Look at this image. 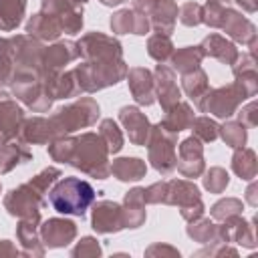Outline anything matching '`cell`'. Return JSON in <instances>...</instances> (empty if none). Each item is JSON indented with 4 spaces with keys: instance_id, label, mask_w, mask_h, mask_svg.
Segmentation results:
<instances>
[{
    "instance_id": "cell-1",
    "label": "cell",
    "mask_w": 258,
    "mask_h": 258,
    "mask_svg": "<svg viewBox=\"0 0 258 258\" xmlns=\"http://www.w3.org/2000/svg\"><path fill=\"white\" fill-rule=\"evenodd\" d=\"M97 191L93 185L79 177H62L52 183L48 189V202L50 206L64 216H77L83 218L87 214V208L95 202Z\"/></svg>"
},
{
    "instance_id": "cell-2",
    "label": "cell",
    "mask_w": 258,
    "mask_h": 258,
    "mask_svg": "<svg viewBox=\"0 0 258 258\" xmlns=\"http://www.w3.org/2000/svg\"><path fill=\"white\" fill-rule=\"evenodd\" d=\"M69 165L81 169L83 173L95 179H107L111 175V163H109V149L103 137L93 131L75 137V151Z\"/></svg>"
},
{
    "instance_id": "cell-3",
    "label": "cell",
    "mask_w": 258,
    "mask_h": 258,
    "mask_svg": "<svg viewBox=\"0 0 258 258\" xmlns=\"http://www.w3.org/2000/svg\"><path fill=\"white\" fill-rule=\"evenodd\" d=\"M129 67L123 58H107V60H83L73 69V75L79 83L81 93H97L111 85H117L125 79Z\"/></svg>"
},
{
    "instance_id": "cell-4",
    "label": "cell",
    "mask_w": 258,
    "mask_h": 258,
    "mask_svg": "<svg viewBox=\"0 0 258 258\" xmlns=\"http://www.w3.org/2000/svg\"><path fill=\"white\" fill-rule=\"evenodd\" d=\"M42 52H44V44L30 34H14V36L0 38V56L10 60V64L14 67V73H20V71L40 73Z\"/></svg>"
},
{
    "instance_id": "cell-5",
    "label": "cell",
    "mask_w": 258,
    "mask_h": 258,
    "mask_svg": "<svg viewBox=\"0 0 258 258\" xmlns=\"http://www.w3.org/2000/svg\"><path fill=\"white\" fill-rule=\"evenodd\" d=\"M50 125L56 133V137L60 135H71L79 129L91 127L97 123L99 119V105L93 97H79L77 101L60 107L56 113H52L50 117Z\"/></svg>"
},
{
    "instance_id": "cell-6",
    "label": "cell",
    "mask_w": 258,
    "mask_h": 258,
    "mask_svg": "<svg viewBox=\"0 0 258 258\" xmlns=\"http://www.w3.org/2000/svg\"><path fill=\"white\" fill-rule=\"evenodd\" d=\"M175 145H177V133L165 131L159 123L151 125V131H149V137L145 141V147H147L149 163L157 173L169 175V173L175 171V161H177Z\"/></svg>"
},
{
    "instance_id": "cell-7",
    "label": "cell",
    "mask_w": 258,
    "mask_h": 258,
    "mask_svg": "<svg viewBox=\"0 0 258 258\" xmlns=\"http://www.w3.org/2000/svg\"><path fill=\"white\" fill-rule=\"evenodd\" d=\"M246 101L240 93V89L232 83L228 87H218V89H208L198 101H196V107L202 111V113H210L214 117H220V119H228L236 113L238 105Z\"/></svg>"
},
{
    "instance_id": "cell-8",
    "label": "cell",
    "mask_w": 258,
    "mask_h": 258,
    "mask_svg": "<svg viewBox=\"0 0 258 258\" xmlns=\"http://www.w3.org/2000/svg\"><path fill=\"white\" fill-rule=\"evenodd\" d=\"M42 204H44V194L38 191L30 181L12 187L4 196V210L14 218H28L40 214Z\"/></svg>"
},
{
    "instance_id": "cell-9",
    "label": "cell",
    "mask_w": 258,
    "mask_h": 258,
    "mask_svg": "<svg viewBox=\"0 0 258 258\" xmlns=\"http://www.w3.org/2000/svg\"><path fill=\"white\" fill-rule=\"evenodd\" d=\"M79 56L83 60H107V58H123V46L115 36L103 32H87L77 42Z\"/></svg>"
},
{
    "instance_id": "cell-10",
    "label": "cell",
    "mask_w": 258,
    "mask_h": 258,
    "mask_svg": "<svg viewBox=\"0 0 258 258\" xmlns=\"http://www.w3.org/2000/svg\"><path fill=\"white\" fill-rule=\"evenodd\" d=\"M177 161L175 167L183 177L196 179L206 171V161H204V145L198 137H187L177 145Z\"/></svg>"
},
{
    "instance_id": "cell-11",
    "label": "cell",
    "mask_w": 258,
    "mask_h": 258,
    "mask_svg": "<svg viewBox=\"0 0 258 258\" xmlns=\"http://www.w3.org/2000/svg\"><path fill=\"white\" fill-rule=\"evenodd\" d=\"M44 248H64L77 238V224L67 218H48L38 228Z\"/></svg>"
},
{
    "instance_id": "cell-12",
    "label": "cell",
    "mask_w": 258,
    "mask_h": 258,
    "mask_svg": "<svg viewBox=\"0 0 258 258\" xmlns=\"http://www.w3.org/2000/svg\"><path fill=\"white\" fill-rule=\"evenodd\" d=\"M153 85H155V99L159 101L163 111H167L171 105L181 101V89L177 87V77L171 67L159 62L153 71Z\"/></svg>"
},
{
    "instance_id": "cell-13",
    "label": "cell",
    "mask_w": 258,
    "mask_h": 258,
    "mask_svg": "<svg viewBox=\"0 0 258 258\" xmlns=\"http://www.w3.org/2000/svg\"><path fill=\"white\" fill-rule=\"evenodd\" d=\"M91 226L97 234H117L123 228V212L121 204L111 202V200H101L93 208L91 216Z\"/></svg>"
},
{
    "instance_id": "cell-14",
    "label": "cell",
    "mask_w": 258,
    "mask_h": 258,
    "mask_svg": "<svg viewBox=\"0 0 258 258\" xmlns=\"http://www.w3.org/2000/svg\"><path fill=\"white\" fill-rule=\"evenodd\" d=\"M24 109L12 99V95L0 87V133L6 139H14L20 133L24 121Z\"/></svg>"
},
{
    "instance_id": "cell-15",
    "label": "cell",
    "mask_w": 258,
    "mask_h": 258,
    "mask_svg": "<svg viewBox=\"0 0 258 258\" xmlns=\"http://www.w3.org/2000/svg\"><path fill=\"white\" fill-rule=\"evenodd\" d=\"M79 58V46L75 40H56L50 46H44L42 69L48 73H60L67 64Z\"/></svg>"
},
{
    "instance_id": "cell-16",
    "label": "cell",
    "mask_w": 258,
    "mask_h": 258,
    "mask_svg": "<svg viewBox=\"0 0 258 258\" xmlns=\"http://www.w3.org/2000/svg\"><path fill=\"white\" fill-rule=\"evenodd\" d=\"M129 91L137 105L149 107L155 103V85H153V73L145 67H133L125 75Z\"/></svg>"
},
{
    "instance_id": "cell-17",
    "label": "cell",
    "mask_w": 258,
    "mask_h": 258,
    "mask_svg": "<svg viewBox=\"0 0 258 258\" xmlns=\"http://www.w3.org/2000/svg\"><path fill=\"white\" fill-rule=\"evenodd\" d=\"M38 228H40V214L20 218V222L16 226V238L20 242L22 256H44L46 248L40 240Z\"/></svg>"
},
{
    "instance_id": "cell-18",
    "label": "cell",
    "mask_w": 258,
    "mask_h": 258,
    "mask_svg": "<svg viewBox=\"0 0 258 258\" xmlns=\"http://www.w3.org/2000/svg\"><path fill=\"white\" fill-rule=\"evenodd\" d=\"M119 121L125 127V131L129 135V141L133 145H145V141L149 137V131H151V123L145 117V113H141L139 107H133V105L121 107L119 109Z\"/></svg>"
},
{
    "instance_id": "cell-19",
    "label": "cell",
    "mask_w": 258,
    "mask_h": 258,
    "mask_svg": "<svg viewBox=\"0 0 258 258\" xmlns=\"http://www.w3.org/2000/svg\"><path fill=\"white\" fill-rule=\"evenodd\" d=\"M109 24H111V30H113L115 34H139V36H143V34H147L149 28H151L147 14L137 12V10H133V8L117 10V12L111 16Z\"/></svg>"
},
{
    "instance_id": "cell-20",
    "label": "cell",
    "mask_w": 258,
    "mask_h": 258,
    "mask_svg": "<svg viewBox=\"0 0 258 258\" xmlns=\"http://www.w3.org/2000/svg\"><path fill=\"white\" fill-rule=\"evenodd\" d=\"M18 139L24 141L26 145H42V143H50L52 139H56V133H54L48 117L36 115V117L22 121Z\"/></svg>"
},
{
    "instance_id": "cell-21",
    "label": "cell",
    "mask_w": 258,
    "mask_h": 258,
    "mask_svg": "<svg viewBox=\"0 0 258 258\" xmlns=\"http://www.w3.org/2000/svg\"><path fill=\"white\" fill-rule=\"evenodd\" d=\"M222 30L230 38H234L236 42H242V44H248L250 40L256 38V26L242 12H238L234 8H228L224 24H222Z\"/></svg>"
},
{
    "instance_id": "cell-22",
    "label": "cell",
    "mask_w": 258,
    "mask_h": 258,
    "mask_svg": "<svg viewBox=\"0 0 258 258\" xmlns=\"http://www.w3.org/2000/svg\"><path fill=\"white\" fill-rule=\"evenodd\" d=\"M26 34L38 38L40 42H50V40H56L60 34H62V28L58 24V20L42 10H38L36 14H32L26 22Z\"/></svg>"
},
{
    "instance_id": "cell-23",
    "label": "cell",
    "mask_w": 258,
    "mask_h": 258,
    "mask_svg": "<svg viewBox=\"0 0 258 258\" xmlns=\"http://www.w3.org/2000/svg\"><path fill=\"white\" fill-rule=\"evenodd\" d=\"M149 26L159 34H171L177 20V4L175 0H157V4L147 14Z\"/></svg>"
},
{
    "instance_id": "cell-24",
    "label": "cell",
    "mask_w": 258,
    "mask_h": 258,
    "mask_svg": "<svg viewBox=\"0 0 258 258\" xmlns=\"http://www.w3.org/2000/svg\"><path fill=\"white\" fill-rule=\"evenodd\" d=\"M202 50H204V56H212L224 64H234V60L238 58V48L234 42H230L226 36L222 34H208L204 40H202Z\"/></svg>"
},
{
    "instance_id": "cell-25",
    "label": "cell",
    "mask_w": 258,
    "mask_h": 258,
    "mask_svg": "<svg viewBox=\"0 0 258 258\" xmlns=\"http://www.w3.org/2000/svg\"><path fill=\"white\" fill-rule=\"evenodd\" d=\"M202 200L200 187L189 181V179H169L167 181V194H165V204L185 208L194 202Z\"/></svg>"
},
{
    "instance_id": "cell-26",
    "label": "cell",
    "mask_w": 258,
    "mask_h": 258,
    "mask_svg": "<svg viewBox=\"0 0 258 258\" xmlns=\"http://www.w3.org/2000/svg\"><path fill=\"white\" fill-rule=\"evenodd\" d=\"M163 119L159 121V125L169 131V133H181L185 129L191 127V121H194V109L189 103L185 101H177L175 105H171L167 111H163Z\"/></svg>"
},
{
    "instance_id": "cell-27",
    "label": "cell",
    "mask_w": 258,
    "mask_h": 258,
    "mask_svg": "<svg viewBox=\"0 0 258 258\" xmlns=\"http://www.w3.org/2000/svg\"><path fill=\"white\" fill-rule=\"evenodd\" d=\"M32 159V151L28 149V145L24 141H8L0 147V173H8L12 171L16 165L26 163Z\"/></svg>"
},
{
    "instance_id": "cell-28",
    "label": "cell",
    "mask_w": 258,
    "mask_h": 258,
    "mask_svg": "<svg viewBox=\"0 0 258 258\" xmlns=\"http://www.w3.org/2000/svg\"><path fill=\"white\" fill-rule=\"evenodd\" d=\"M147 173V163L139 157H119L111 163V175L119 181H139Z\"/></svg>"
},
{
    "instance_id": "cell-29",
    "label": "cell",
    "mask_w": 258,
    "mask_h": 258,
    "mask_svg": "<svg viewBox=\"0 0 258 258\" xmlns=\"http://www.w3.org/2000/svg\"><path fill=\"white\" fill-rule=\"evenodd\" d=\"M204 60V50L202 46H183V48H177L171 52L169 56V62H171V69L179 75L183 73H189L194 69H198Z\"/></svg>"
},
{
    "instance_id": "cell-30",
    "label": "cell",
    "mask_w": 258,
    "mask_h": 258,
    "mask_svg": "<svg viewBox=\"0 0 258 258\" xmlns=\"http://www.w3.org/2000/svg\"><path fill=\"white\" fill-rule=\"evenodd\" d=\"M232 169L244 181L254 179L256 171H258V161H256L254 149H250V147H236L234 155H232Z\"/></svg>"
},
{
    "instance_id": "cell-31",
    "label": "cell",
    "mask_w": 258,
    "mask_h": 258,
    "mask_svg": "<svg viewBox=\"0 0 258 258\" xmlns=\"http://www.w3.org/2000/svg\"><path fill=\"white\" fill-rule=\"evenodd\" d=\"M26 12V0H0V30L10 32L20 26Z\"/></svg>"
},
{
    "instance_id": "cell-32",
    "label": "cell",
    "mask_w": 258,
    "mask_h": 258,
    "mask_svg": "<svg viewBox=\"0 0 258 258\" xmlns=\"http://www.w3.org/2000/svg\"><path fill=\"white\" fill-rule=\"evenodd\" d=\"M187 236L198 244H218V224H214L210 218H196L187 222Z\"/></svg>"
},
{
    "instance_id": "cell-33",
    "label": "cell",
    "mask_w": 258,
    "mask_h": 258,
    "mask_svg": "<svg viewBox=\"0 0 258 258\" xmlns=\"http://www.w3.org/2000/svg\"><path fill=\"white\" fill-rule=\"evenodd\" d=\"M181 89L183 93L196 103L208 89H210V83H208V75L202 67L189 71V73H183L181 75Z\"/></svg>"
},
{
    "instance_id": "cell-34",
    "label": "cell",
    "mask_w": 258,
    "mask_h": 258,
    "mask_svg": "<svg viewBox=\"0 0 258 258\" xmlns=\"http://www.w3.org/2000/svg\"><path fill=\"white\" fill-rule=\"evenodd\" d=\"M171 52H173V42H171L169 34H159V32H155V34H151V36L147 38V54H149L153 60L165 62V60H169Z\"/></svg>"
},
{
    "instance_id": "cell-35",
    "label": "cell",
    "mask_w": 258,
    "mask_h": 258,
    "mask_svg": "<svg viewBox=\"0 0 258 258\" xmlns=\"http://www.w3.org/2000/svg\"><path fill=\"white\" fill-rule=\"evenodd\" d=\"M218 137H222L226 145L236 149V147L246 145L248 131H246V125H242L240 121H226L224 125H220V135Z\"/></svg>"
},
{
    "instance_id": "cell-36",
    "label": "cell",
    "mask_w": 258,
    "mask_h": 258,
    "mask_svg": "<svg viewBox=\"0 0 258 258\" xmlns=\"http://www.w3.org/2000/svg\"><path fill=\"white\" fill-rule=\"evenodd\" d=\"M97 133L103 137V141H105L109 153H119V151H121L125 139H123V133H121L119 125H117L113 119H103V121L99 123V131H97Z\"/></svg>"
},
{
    "instance_id": "cell-37",
    "label": "cell",
    "mask_w": 258,
    "mask_h": 258,
    "mask_svg": "<svg viewBox=\"0 0 258 258\" xmlns=\"http://www.w3.org/2000/svg\"><path fill=\"white\" fill-rule=\"evenodd\" d=\"M189 129L194 131V137H198L202 143H212V141H216L218 135H220V125H218L214 119H210L208 115L194 117Z\"/></svg>"
},
{
    "instance_id": "cell-38",
    "label": "cell",
    "mask_w": 258,
    "mask_h": 258,
    "mask_svg": "<svg viewBox=\"0 0 258 258\" xmlns=\"http://www.w3.org/2000/svg\"><path fill=\"white\" fill-rule=\"evenodd\" d=\"M242 200L238 198H224L220 202H216L212 208H210V216L216 220V222H226L234 216H242Z\"/></svg>"
},
{
    "instance_id": "cell-39",
    "label": "cell",
    "mask_w": 258,
    "mask_h": 258,
    "mask_svg": "<svg viewBox=\"0 0 258 258\" xmlns=\"http://www.w3.org/2000/svg\"><path fill=\"white\" fill-rule=\"evenodd\" d=\"M73 151H75V137L71 135H60L48 143V155L58 163H71Z\"/></svg>"
},
{
    "instance_id": "cell-40",
    "label": "cell",
    "mask_w": 258,
    "mask_h": 258,
    "mask_svg": "<svg viewBox=\"0 0 258 258\" xmlns=\"http://www.w3.org/2000/svg\"><path fill=\"white\" fill-rule=\"evenodd\" d=\"M228 183H230V175H228V171H226L224 167L214 165V167H210V169L206 171V175H204V187H206L210 194H222V191L228 187Z\"/></svg>"
},
{
    "instance_id": "cell-41",
    "label": "cell",
    "mask_w": 258,
    "mask_h": 258,
    "mask_svg": "<svg viewBox=\"0 0 258 258\" xmlns=\"http://www.w3.org/2000/svg\"><path fill=\"white\" fill-rule=\"evenodd\" d=\"M121 212H123V228L137 230L145 224L147 212L143 204H121Z\"/></svg>"
},
{
    "instance_id": "cell-42",
    "label": "cell",
    "mask_w": 258,
    "mask_h": 258,
    "mask_svg": "<svg viewBox=\"0 0 258 258\" xmlns=\"http://www.w3.org/2000/svg\"><path fill=\"white\" fill-rule=\"evenodd\" d=\"M179 14V22L183 26H198L204 22V6L198 2H185L181 4V8L177 10Z\"/></svg>"
},
{
    "instance_id": "cell-43",
    "label": "cell",
    "mask_w": 258,
    "mask_h": 258,
    "mask_svg": "<svg viewBox=\"0 0 258 258\" xmlns=\"http://www.w3.org/2000/svg\"><path fill=\"white\" fill-rule=\"evenodd\" d=\"M101 254H103L101 244L93 236H83L77 242V246L71 250V256L73 258H93V256H101Z\"/></svg>"
},
{
    "instance_id": "cell-44",
    "label": "cell",
    "mask_w": 258,
    "mask_h": 258,
    "mask_svg": "<svg viewBox=\"0 0 258 258\" xmlns=\"http://www.w3.org/2000/svg\"><path fill=\"white\" fill-rule=\"evenodd\" d=\"M226 12H228V6L220 4V2H208L204 6V22L212 28H222Z\"/></svg>"
},
{
    "instance_id": "cell-45",
    "label": "cell",
    "mask_w": 258,
    "mask_h": 258,
    "mask_svg": "<svg viewBox=\"0 0 258 258\" xmlns=\"http://www.w3.org/2000/svg\"><path fill=\"white\" fill-rule=\"evenodd\" d=\"M60 175H62V173H60V169L50 165V167H44L40 173H36V175L30 179V183H32V185H34L38 191L46 194V191L52 187V183H54V181H56Z\"/></svg>"
},
{
    "instance_id": "cell-46",
    "label": "cell",
    "mask_w": 258,
    "mask_h": 258,
    "mask_svg": "<svg viewBox=\"0 0 258 258\" xmlns=\"http://www.w3.org/2000/svg\"><path fill=\"white\" fill-rule=\"evenodd\" d=\"M232 73L234 77H240V75H254L256 73V58L252 52H244V54H238V58L234 60L232 64Z\"/></svg>"
},
{
    "instance_id": "cell-47",
    "label": "cell",
    "mask_w": 258,
    "mask_h": 258,
    "mask_svg": "<svg viewBox=\"0 0 258 258\" xmlns=\"http://www.w3.org/2000/svg\"><path fill=\"white\" fill-rule=\"evenodd\" d=\"M143 189H145V204H165L167 181H155Z\"/></svg>"
},
{
    "instance_id": "cell-48",
    "label": "cell",
    "mask_w": 258,
    "mask_h": 258,
    "mask_svg": "<svg viewBox=\"0 0 258 258\" xmlns=\"http://www.w3.org/2000/svg\"><path fill=\"white\" fill-rule=\"evenodd\" d=\"M256 109H258L256 101H250L248 105H244V107H242V111L238 113L240 123H242V125H246V127H256Z\"/></svg>"
},
{
    "instance_id": "cell-49",
    "label": "cell",
    "mask_w": 258,
    "mask_h": 258,
    "mask_svg": "<svg viewBox=\"0 0 258 258\" xmlns=\"http://www.w3.org/2000/svg\"><path fill=\"white\" fill-rule=\"evenodd\" d=\"M204 212H206V208H204V202L202 200H198V202H194V204H189L185 208H179V214H181V218L185 222H191V220L204 216Z\"/></svg>"
},
{
    "instance_id": "cell-50",
    "label": "cell",
    "mask_w": 258,
    "mask_h": 258,
    "mask_svg": "<svg viewBox=\"0 0 258 258\" xmlns=\"http://www.w3.org/2000/svg\"><path fill=\"white\" fill-rule=\"evenodd\" d=\"M12 79H14V67L10 64V60H6L4 56H0V87L2 89L10 87Z\"/></svg>"
},
{
    "instance_id": "cell-51",
    "label": "cell",
    "mask_w": 258,
    "mask_h": 258,
    "mask_svg": "<svg viewBox=\"0 0 258 258\" xmlns=\"http://www.w3.org/2000/svg\"><path fill=\"white\" fill-rule=\"evenodd\" d=\"M157 254H169V256H179V252L173 246L167 244H153L145 250V256H157Z\"/></svg>"
},
{
    "instance_id": "cell-52",
    "label": "cell",
    "mask_w": 258,
    "mask_h": 258,
    "mask_svg": "<svg viewBox=\"0 0 258 258\" xmlns=\"http://www.w3.org/2000/svg\"><path fill=\"white\" fill-rule=\"evenodd\" d=\"M0 256H22V250H18L10 240H0Z\"/></svg>"
},
{
    "instance_id": "cell-53",
    "label": "cell",
    "mask_w": 258,
    "mask_h": 258,
    "mask_svg": "<svg viewBox=\"0 0 258 258\" xmlns=\"http://www.w3.org/2000/svg\"><path fill=\"white\" fill-rule=\"evenodd\" d=\"M155 4H157V0H133V10L143 12V14H149Z\"/></svg>"
},
{
    "instance_id": "cell-54",
    "label": "cell",
    "mask_w": 258,
    "mask_h": 258,
    "mask_svg": "<svg viewBox=\"0 0 258 258\" xmlns=\"http://www.w3.org/2000/svg\"><path fill=\"white\" fill-rule=\"evenodd\" d=\"M246 202H248L250 206H256V204H258V200H256V181H254V179H250V185H248V189H246Z\"/></svg>"
},
{
    "instance_id": "cell-55",
    "label": "cell",
    "mask_w": 258,
    "mask_h": 258,
    "mask_svg": "<svg viewBox=\"0 0 258 258\" xmlns=\"http://www.w3.org/2000/svg\"><path fill=\"white\" fill-rule=\"evenodd\" d=\"M238 6H242V10L246 12H256V2L254 0H234Z\"/></svg>"
},
{
    "instance_id": "cell-56",
    "label": "cell",
    "mask_w": 258,
    "mask_h": 258,
    "mask_svg": "<svg viewBox=\"0 0 258 258\" xmlns=\"http://www.w3.org/2000/svg\"><path fill=\"white\" fill-rule=\"evenodd\" d=\"M103 6H119V4H123V2H127V0H99Z\"/></svg>"
},
{
    "instance_id": "cell-57",
    "label": "cell",
    "mask_w": 258,
    "mask_h": 258,
    "mask_svg": "<svg viewBox=\"0 0 258 258\" xmlns=\"http://www.w3.org/2000/svg\"><path fill=\"white\" fill-rule=\"evenodd\" d=\"M71 2H73V4H75V6H83V4H85V2H87V0H71Z\"/></svg>"
},
{
    "instance_id": "cell-58",
    "label": "cell",
    "mask_w": 258,
    "mask_h": 258,
    "mask_svg": "<svg viewBox=\"0 0 258 258\" xmlns=\"http://www.w3.org/2000/svg\"><path fill=\"white\" fill-rule=\"evenodd\" d=\"M8 141H10V139H6V137H4V135H2V133H0V147H2V145H4V143H8Z\"/></svg>"
},
{
    "instance_id": "cell-59",
    "label": "cell",
    "mask_w": 258,
    "mask_h": 258,
    "mask_svg": "<svg viewBox=\"0 0 258 258\" xmlns=\"http://www.w3.org/2000/svg\"><path fill=\"white\" fill-rule=\"evenodd\" d=\"M208 2H220V4H224V2H230V0H208Z\"/></svg>"
},
{
    "instance_id": "cell-60",
    "label": "cell",
    "mask_w": 258,
    "mask_h": 258,
    "mask_svg": "<svg viewBox=\"0 0 258 258\" xmlns=\"http://www.w3.org/2000/svg\"><path fill=\"white\" fill-rule=\"evenodd\" d=\"M0 191H2V183H0Z\"/></svg>"
}]
</instances>
